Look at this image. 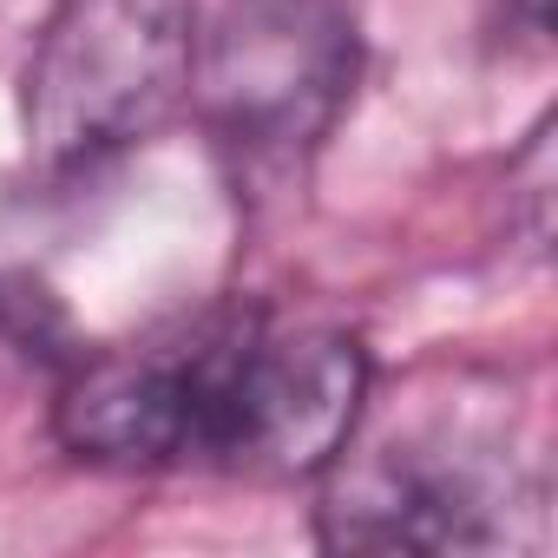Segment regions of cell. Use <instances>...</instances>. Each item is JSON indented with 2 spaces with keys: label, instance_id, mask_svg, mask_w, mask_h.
I'll list each match as a JSON object with an SVG mask.
<instances>
[{
  "label": "cell",
  "instance_id": "cell-2",
  "mask_svg": "<svg viewBox=\"0 0 558 558\" xmlns=\"http://www.w3.org/2000/svg\"><path fill=\"white\" fill-rule=\"evenodd\" d=\"M323 480L316 525L336 551H499L538 519V480L473 401L355 421Z\"/></svg>",
  "mask_w": 558,
  "mask_h": 558
},
{
  "label": "cell",
  "instance_id": "cell-5",
  "mask_svg": "<svg viewBox=\"0 0 558 558\" xmlns=\"http://www.w3.org/2000/svg\"><path fill=\"white\" fill-rule=\"evenodd\" d=\"M512 8L525 14V27H532V34H545V27H551V0H512Z\"/></svg>",
  "mask_w": 558,
  "mask_h": 558
},
{
  "label": "cell",
  "instance_id": "cell-1",
  "mask_svg": "<svg viewBox=\"0 0 558 558\" xmlns=\"http://www.w3.org/2000/svg\"><path fill=\"white\" fill-rule=\"evenodd\" d=\"M368 408V355L323 323H276L217 303L145 342L86 355L53 427L93 466H210L243 480H310Z\"/></svg>",
  "mask_w": 558,
  "mask_h": 558
},
{
  "label": "cell",
  "instance_id": "cell-3",
  "mask_svg": "<svg viewBox=\"0 0 558 558\" xmlns=\"http://www.w3.org/2000/svg\"><path fill=\"white\" fill-rule=\"evenodd\" d=\"M197 53V0H53L21 80V125L40 171L73 178L151 138Z\"/></svg>",
  "mask_w": 558,
  "mask_h": 558
},
{
  "label": "cell",
  "instance_id": "cell-4",
  "mask_svg": "<svg viewBox=\"0 0 558 558\" xmlns=\"http://www.w3.org/2000/svg\"><path fill=\"white\" fill-rule=\"evenodd\" d=\"M184 93L236 178H290L355 93V21L342 0H230Z\"/></svg>",
  "mask_w": 558,
  "mask_h": 558
}]
</instances>
